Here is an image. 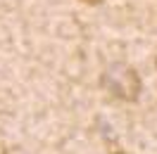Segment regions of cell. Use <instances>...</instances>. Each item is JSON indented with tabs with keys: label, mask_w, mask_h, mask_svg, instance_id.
Returning <instances> with one entry per match:
<instances>
[{
	"label": "cell",
	"mask_w": 157,
	"mask_h": 154,
	"mask_svg": "<svg viewBox=\"0 0 157 154\" xmlns=\"http://www.w3.org/2000/svg\"><path fill=\"white\" fill-rule=\"evenodd\" d=\"M100 86L105 88L109 95L121 100V102H136L138 97H140V90H143L138 71L131 64H124V62H112L102 71Z\"/></svg>",
	"instance_id": "obj_1"
},
{
	"label": "cell",
	"mask_w": 157,
	"mask_h": 154,
	"mask_svg": "<svg viewBox=\"0 0 157 154\" xmlns=\"http://www.w3.org/2000/svg\"><path fill=\"white\" fill-rule=\"evenodd\" d=\"M81 2H86V5H100L102 0H81Z\"/></svg>",
	"instance_id": "obj_2"
}]
</instances>
